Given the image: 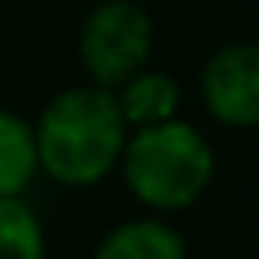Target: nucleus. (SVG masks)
<instances>
[{"label":"nucleus","instance_id":"f03ea898","mask_svg":"<svg viewBox=\"0 0 259 259\" xmlns=\"http://www.w3.org/2000/svg\"><path fill=\"white\" fill-rule=\"evenodd\" d=\"M118 176L130 198L145 213L171 218L198 206L218 176V156L202 130L187 118L134 130L122 153Z\"/></svg>","mask_w":259,"mask_h":259},{"label":"nucleus","instance_id":"7ed1b4c3","mask_svg":"<svg viewBox=\"0 0 259 259\" xmlns=\"http://www.w3.org/2000/svg\"><path fill=\"white\" fill-rule=\"evenodd\" d=\"M153 57V19L138 0H103L80 23V65L88 84L122 88L130 76L149 69Z\"/></svg>","mask_w":259,"mask_h":259},{"label":"nucleus","instance_id":"f257e3e1","mask_svg":"<svg viewBox=\"0 0 259 259\" xmlns=\"http://www.w3.org/2000/svg\"><path fill=\"white\" fill-rule=\"evenodd\" d=\"M42 176L69 191L99 187L118 171L130 126L114 92L96 84L61 88L34 118Z\"/></svg>","mask_w":259,"mask_h":259},{"label":"nucleus","instance_id":"0eeeda50","mask_svg":"<svg viewBox=\"0 0 259 259\" xmlns=\"http://www.w3.org/2000/svg\"><path fill=\"white\" fill-rule=\"evenodd\" d=\"M118 99V111L126 118L130 134L134 130H149V126H164V122L179 118V103H183V92L160 69H141L138 76H130L122 88H114Z\"/></svg>","mask_w":259,"mask_h":259},{"label":"nucleus","instance_id":"20e7f679","mask_svg":"<svg viewBox=\"0 0 259 259\" xmlns=\"http://www.w3.org/2000/svg\"><path fill=\"white\" fill-rule=\"evenodd\" d=\"M202 103L218 126H259V42H225L202 65Z\"/></svg>","mask_w":259,"mask_h":259},{"label":"nucleus","instance_id":"39448f33","mask_svg":"<svg viewBox=\"0 0 259 259\" xmlns=\"http://www.w3.org/2000/svg\"><path fill=\"white\" fill-rule=\"evenodd\" d=\"M92 259H191V251L171 218L138 213L107 229Z\"/></svg>","mask_w":259,"mask_h":259},{"label":"nucleus","instance_id":"423d86ee","mask_svg":"<svg viewBox=\"0 0 259 259\" xmlns=\"http://www.w3.org/2000/svg\"><path fill=\"white\" fill-rule=\"evenodd\" d=\"M42 176L34 122L19 111L0 107V198H27Z\"/></svg>","mask_w":259,"mask_h":259},{"label":"nucleus","instance_id":"6e6552de","mask_svg":"<svg viewBox=\"0 0 259 259\" xmlns=\"http://www.w3.org/2000/svg\"><path fill=\"white\" fill-rule=\"evenodd\" d=\"M0 259H50L46 225L27 198H0Z\"/></svg>","mask_w":259,"mask_h":259}]
</instances>
